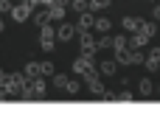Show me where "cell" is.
<instances>
[{
    "label": "cell",
    "mask_w": 160,
    "mask_h": 129,
    "mask_svg": "<svg viewBox=\"0 0 160 129\" xmlns=\"http://www.w3.org/2000/svg\"><path fill=\"white\" fill-rule=\"evenodd\" d=\"M45 90H48V87H45V79H42V76H31L28 84L20 90V96H22V98H42Z\"/></svg>",
    "instance_id": "cell-1"
},
{
    "label": "cell",
    "mask_w": 160,
    "mask_h": 129,
    "mask_svg": "<svg viewBox=\"0 0 160 129\" xmlns=\"http://www.w3.org/2000/svg\"><path fill=\"white\" fill-rule=\"evenodd\" d=\"M79 45H82V56L96 59L98 45H96V39H93V34H90V31H79Z\"/></svg>",
    "instance_id": "cell-2"
},
{
    "label": "cell",
    "mask_w": 160,
    "mask_h": 129,
    "mask_svg": "<svg viewBox=\"0 0 160 129\" xmlns=\"http://www.w3.org/2000/svg\"><path fill=\"white\" fill-rule=\"evenodd\" d=\"M98 70V65L90 59V56H79L76 62H73V73L76 76H87V73H96Z\"/></svg>",
    "instance_id": "cell-3"
},
{
    "label": "cell",
    "mask_w": 160,
    "mask_h": 129,
    "mask_svg": "<svg viewBox=\"0 0 160 129\" xmlns=\"http://www.w3.org/2000/svg\"><path fill=\"white\" fill-rule=\"evenodd\" d=\"M34 14V6L28 3V0H22V3H17L14 8H11V17H14V22H25L28 17Z\"/></svg>",
    "instance_id": "cell-4"
},
{
    "label": "cell",
    "mask_w": 160,
    "mask_h": 129,
    "mask_svg": "<svg viewBox=\"0 0 160 129\" xmlns=\"http://www.w3.org/2000/svg\"><path fill=\"white\" fill-rule=\"evenodd\" d=\"M76 34H79V25H68V22H62V25L56 28V39H59V42H70Z\"/></svg>",
    "instance_id": "cell-5"
},
{
    "label": "cell",
    "mask_w": 160,
    "mask_h": 129,
    "mask_svg": "<svg viewBox=\"0 0 160 129\" xmlns=\"http://www.w3.org/2000/svg\"><path fill=\"white\" fill-rule=\"evenodd\" d=\"M31 20H34V25L39 28V25H45V22H51V8L48 6H39L34 14H31Z\"/></svg>",
    "instance_id": "cell-6"
},
{
    "label": "cell",
    "mask_w": 160,
    "mask_h": 129,
    "mask_svg": "<svg viewBox=\"0 0 160 129\" xmlns=\"http://www.w3.org/2000/svg\"><path fill=\"white\" fill-rule=\"evenodd\" d=\"M76 25H79V31H90V28L96 25V17H93L90 11H82V14H79V22H76Z\"/></svg>",
    "instance_id": "cell-7"
},
{
    "label": "cell",
    "mask_w": 160,
    "mask_h": 129,
    "mask_svg": "<svg viewBox=\"0 0 160 129\" xmlns=\"http://www.w3.org/2000/svg\"><path fill=\"white\" fill-rule=\"evenodd\" d=\"M121 25H124V31H141V25H143V20H138V17H124L121 20Z\"/></svg>",
    "instance_id": "cell-8"
},
{
    "label": "cell",
    "mask_w": 160,
    "mask_h": 129,
    "mask_svg": "<svg viewBox=\"0 0 160 129\" xmlns=\"http://www.w3.org/2000/svg\"><path fill=\"white\" fill-rule=\"evenodd\" d=\"M98 70H101V76H115V70H118V62H115V59H104V62L98 65Z\"/></svg>",
    "instance_id": "cell-9"
},
{
    "label": "cell",
    "mask_w": 160,
    "mask_h": 129,
    "mask_svg": "<svg viewBox=\"0 0 160 129\" xmlns=\"http://www.w3.org/2000/svg\"><path fill=\"white\" fill-rule=\"evenodd\" d=\"M152 37L149 34H143V31H135L132 34V48H146V42H149Z\"/></svg>",
    "instance_id": "cell-10"
},
{
    "label": "cell",
    "mask_w": 160,
    "mask_h": 129,
    "mask_svg": "<svg viewBox=\"0 0 160 129\" xmlns=\"http://www.w3.org/2000/svg\"><path fill=\"white\" fill-rule=\"evenodd\" d=\"M39 39H56V28H53L51 22L39 25Z\"/></svg>",
    "instance_id": "cell-11"
},
{
    "label": "cell",
    "mask_w": 160,
    "mask_h": 129,
    "mask_svg": "<svg viewBox=\"0 0 160 129\" xmlns=\"http://www.w3.org/2000/svg\"><path fill=\"white\" fill-rule=\"evenodd\" d=\"M87 87H90V93H93V96H104V93H107V87L101 84V79H93V82H87Z\"/></svg>",
    "instance_id": "cell-12"
},
{
    "label": "cell",
    "mask_w": 160,
    "mask_h": 129,
    "mask_svg": "<svg viewBox=\"0 0 160 129\" xmlns=\"http://www.w3.org/2000/svg\"><path fill=\"white\" fill-rule=\"evenodd\" d=\"M138 90H141V96H152V90H155L152 79H149V76H143V79H141V84H138Z\"/></svg>",
    "instance_id": "cell-13"
},
{
    "label": "cell",
    "mask_w": 160,
    "mask_h": 129,
    "mask_svg": "<svg viewBox=\"0 0 160 129\" xmlns=\"http://www.w3.org/2000/svg\"><path fill=\"white\" fill-rule=\"evenodd\" d=\"M112 51H127V34H115L112 37Z\"/></svg>",
    "instance_id": "cell-14"
},
{
    "label": "cell",
    "mask_w": 160,
    "mask_h": 129,
    "mask_svg": "<svg viewBox=\"0 0 160 129\" xmlns=\"http://www.w3.org/2000/svg\"><path fill=\"white\" fill-rule=\"evenodd\" d=\"M93 28H96V31H101V34H107V31H110V28H112V22H110V20H107V17H98V20H96V25H93Z\"/></svg>",
    "instance_id": "cell-15"
},
{
    "label": "cell",
    "mask_w": 160,
    "mask_h": 129,
    "mask_svg": "<svg viewBox=\"0 0 160 129\" xmlns=\"http://www.w3.org/2000/svg\"><path fill=\"white\" fill-rule=\"evenodd\" d=\"M70 8H76L82 14V11H90L93 6H90V0H70Z\"/></svg>",
    "instance_id": "cell-16"
},
{
    "label": "cell",
    "mask_w": 160,
    "mask_h": 129,
    "mask_svg": "<svg viewBox=\"0 0 160 129\" xmlns=\"http://www.w3.org/2000/svg\"><path fill=\"white\" fill-rule=\"evenodd\" d=\"M96 45H98V51H104V48H112V37H110V34H101V37L96 39Z\"/></svg>",
    "instance_id": "cell-17"
},
{
    "label": "cell",
    "mask_w": 160,
    "mask_h": 129,
    "mask_svg": "<svg viewBox=\"0 0 160 129\" xmlns=\"http://www.w3.org/2000/svg\"><path fill=\"white\" fill-rule=\"evenodd\" d=\"M143 62H146V56L141 53V48H135V51L129 53V65H143Z\"/></svg>",
    "instance_id": "cell-18"
},
{
    "label": "cell",
    "mask_w": 160,
    "mask_h": 129,
    "mask_svg": "<svg viewBox=\"0 0 160 129\" xmlns=\"http://www.w3.org/2000/svg\"><path fill=\"white\" fill-rule=\"evenodd\" d=\"M143 65H146V70H152V73H158V70H160V59H158V56H146Z\"/></svg>",
    "instance_id": "cell-19"
},
{
    "label": "cell",
    "mask_w": 160,
    "mask_h": 129,
    "mask_svg": "<svg viewBox=\"0 0 160 129\" xmlns=\"http://www.w3.org/2000/svg\"><path fill=\"white\" fill-rule=\"evenodd\" d=\"M25 73H28V76H39V73H42V65H39V62H28V65H25Z\"/></svg>",
    "instance_id": "cell-20"
},
{
    "label": "cell",
    "mask_w": 160,
    "mask_h": 129,
    "mask_svg": "<svg viewBox=\"0 0 160 129\" xmlns=\"http://www.w3.org/2000/svg\"><path fill=\"white\" fill-rule=\"evenodd\" d=\"M48 8H51V20H62V14H65V6H56V3H53V6H48Z\"/></svg>",
    "instance_id": "cell-21"
},
{
    "label": "cell",
    "mask_w": 160,
    "mask_h": 129,
    "mask_svg": "<svg viewBox=\"0 0 160 129\" xmlns=\"http://www.w3.org/2000/svg\"><path fill=\"white\" fill-rule=\"evenodd\" d=\"M141 31H143V34H149V37H155V34H158V22H146V20H143Z\"/></svg>",
    "instance_id": "cell-22"
},
{
    "label": "cell",
    "mask_w": 160,
    "mask_h": 129,
    "mask_svg": "<svg viewBox=\"0 0 160 129\" xmlns=\"http://www.w3.org/2000/svg\"><path fill=\"white\" fill-rule=\"evenodd\" d=\"M68 82H70V79H68V76H62V73H59V76H53V87H56V90H65V87H68Z\"/></svg>",
    "instance_id": "cell-23"
},
{
    "label": "cell",
    "mask_w": 160,
    "mask_h": 129,
    "mask_svg": "<svg viewBox=\"0 0 160 129\" xmlns=\"http://www.w3.org/2000/svg\"><path fill=\"white\" fill-rule=\"evenodd\" d=\"M39 48H42L45 53H51V51L56 48V39H39Z\"/></svg>",
    "instance_id": "cell-24"
},
{
    "label": "cell",
    "mask_w": 160,
    "mask_h": 129,
    "mask_svg": "<svg viewBox=\"0 0 160 129\" xmlns=\"http://www.w3.org/2000/svg\"><path fill=\"white\" fill-rule=\"evenodd\" d=\"M79 90H82V84H79V82H73V79H70V82H68V87H65V93H70V96H76Z\"/></svg>",
    "instance_id": "cell-25"
},
{
    "label": "cell",
    "mask_w": 160,
    "mask_h": 129,
    "mask_svg": "<svg viewBox=\"0 0 160 129\" xmlns=\"http://www.w3.org/2000/svg\"><path fill=\"white\" fill-rule=\"evenodd\" d=\"M53 62H42V76H53Z\"/></svg>",
    "instance_id": "cell-26"
},
{
    "label": "cell",
    "mask_w": 160,
    "mask_h": 129,
    "mask_svg": "<svg viewBox=\"0 0 160 129\" xmlns=\"http://www.w3.org/2000/svg\"><path fill=\"white\" fill-rule=\"evenodd\" d=\"M11 8H14L11 0H0V14H6V11H11Z\"/></svg>",
    "instance_id": "cell-27"
},
{
    "label": "cell",
    "mask_w": 160,
    "mask_h": 129,
    "mask_svg": "<svg viewBox=\"0 0 160 129\" xmlns=\"http://www.w3.org/2000/svg\"><path fill=\"white\" fill-rule=\"evenodd\" d=\"M110 3H112V0H90V6H93V8H107Z\"/></svg>",
    "instance_id": "cell-28"
},
{
    "label": "cell",
    "mask_w": 160,
    "mask_h": 129,
    "mask_svg": "<svg viewBox=\"0 0 160 129\" xmlns=\"http://www.w3.org/2000/svg\"><path fill=\"white\" fill-rule=\"evenodd\" d=\"M118 101H132V90H121L118 93Z\"/></svg>",
    "instance_id": "cell-29"
},
{
    "label": "cell",
    "mask_w": 160,
    "mask_h": 129,
    "mask_svg": "<svg viewBox=\"0 0 160 129\" xmlns=\"http://www.w3.org/2000/svg\"><path fill=\"white\" fill-rule=\"evenodd\" d=\"M152 14H155V20H160V3L155 6V8H152Z\"/></svg>",
    "instance_id": "cell-30"
},
{
    "label": "cell",
    "mask_w": 160,
    "mask_h": 129,
    "mask_svg": "<svg viewBox=\"0 0 160 129\" xmlns=\"http://www.w3.org/2000/svg\"><path fill=\"white\" fill-rule=\"evenodd\" d=\"M56 6H70V0H53Z\"/></svg>",
    "instance_id": "cell-31"
},
{
    "label": "cell",
    "mask_w": 160,
    "mask_h": 129,
    "mask_svg": "<svg viewBox=\"0 0 160 129\" xmlns=\"http://www.w3.org/2000/svg\"><path fill=\"white\" fill-rule=\"evenodd\" d=\"M28 3H31L34 8H39V6H42V0H28Z\"/></svg>",
    "instance_id": "cell-32"
},
{
    "label": "cell",
    "mask_w": 160,
    "mask_h": 129,
    "mask_svg": "<svg viewBox=\"0 0 160 129\" xmlns=\"http://www.w3.org/2000/svg\"><path fill=\"white\" fill-rule=\"evenodd\" d=\"M3 31H6V22H3V20H0V34H3Z\"/></svg>",
    "instance_id": "cell-33"
},
{
    "label": "cell",
    "mask_w": 160,
    "mask_h": 129,
    "mask_svg": "<svg viewBox=\"0 0 160 129\" xmlns=\"http://www.w3.org/2000/svg\"><path fill=\"white\" fill-rule=\"evenodd\" d=\"M42 6H53V0H42Z\"/></svg>",
    "instance_id": "cell-34"
},
{
    "label": "cell",
    "mask_w": 160,
    "mask_h": 129,
    "mask_svg": "<svg viewBox=\"0 0 160 129\" xmlns=\"http://www.w3.org/2000/svg\"><path fill=\"white\" fill-rule=\"evenodd\" d=\"M0 79H6V70H3V67H0Z\"/></svg>",
    "instance_id": "cell-35"
},
{
    "label": "cell",
    "mask_w": 160,
    "mask_h": 129,
    "mask_svg": "<svg viewBox=\"0 0 160 129\" xmlns=\"http://www.w3.org/2000/svg\"><path fill=\"white\" fill-rule=\"evenodd\" d=\"M158 93H160V84H158Z\"/></svg>",
    "instance_id": "cell-36"
}]
</instances>
